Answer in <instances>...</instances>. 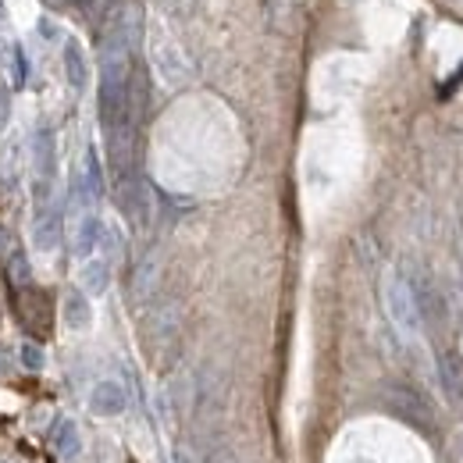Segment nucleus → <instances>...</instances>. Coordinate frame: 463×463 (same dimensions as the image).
I'll return each instance as SVG.
<instances>
[{
    "mask_svg": "<svg viewBox=\"0 0 463 463\" xmlns=\"http://www.w3.org/2000/svg\"><path fill=\"white\" fill-rule=\"evenodd\" d=\"M146 51H150V61H154V68L161 71L165 82L178 86V82L185 79V71H189V68H185V58H182L178 43L165 33L161 22H150V25H146Z\"/></svg>",
    "mask_w": 463,
    "mask_h": 463,
    "instance_id": "obj_1",
    "label": "nucleus"
},
{
    "mask_svg": "<svg viewBox=\"0 0 463 463\" xmlns=\"http://www.w3.org/2000/svg\"><path fill=\"white\" fill-rule=\"evenodd\" d=\"M14 307H18V317H22V325L29 332L47 335V328H51V296L47 292L22 286V292L14 296Z\"/></svg>",
    "mask_w": 463,
    "mask_h": 463,
    "instance_id": "obj_2",
    "label": "nucleus"
},
{
    "mask_svg": "<svg viewBox=\"0 0 463 463\" xmlns=\"http://www.w3.org/2000/svg\"><path fill=\"white\" fill-rule=\"evenodd\" d=\"M64 75H68V82H71V90H86V82H90V58H86V47L71 36V40H64Z\"/></svg>",
    "mask_w": 463,
    "mask_h": 463,
    "instance_id": "obj_3",
    "label": "nucleus"
},
{
    "mask_svg": "<svg viewBox=\"0 0 463 463\" xmlns=\"http://www.w3.org/2000/svg\"><path fill=\"white\" fill-rule=\"evenodd\" d=\"M125 406V392H121V385L115 382H100L97 389H93V396H90V410L93 413H104V417H111Z\"/></svg>",
    "mask_w": 463,
    "mask_h": 463,
    "instance_id": "obj_4",
    "label": "nucleus"
},
{
    "mask_svg": "<svg viewBox=\"0 0 463 463\" xmlns=\"http://www.w3.org/2000/svg\"><path fill=\"white\" fill-rule=\"evenodd\" d=\"M58 242H61L58 214H54V211H43V214L36 218V225H33V246L43 250V253H51Z\"/></svg>",
    "mask_w": 463,
    "mask_h": 463,
    "instance_id": "obj_5",
    "label": "nucleus"
},
{
    "mask_svg": "<svg viewBox=\"0 0 463 463\" xmlns=\"http://www.w3.org/2000/svg\"><path fill=\"white\" fill-rule=\"evenodd\" d=\"M61 314H64V325H68L71 332H82V328L90 325V317H93V314H90V303H86L82 292H68Z\"/></svg>",
    "mask_w": 463,
    "mask_h": 463,
    "instance_id": "obj_6",
    "label": "nucleus"
},
{
    "mask_svg": "<svg viewBox=\"0 0 463 463\" xmlns=\"http://www.w3.org/2000/svg\"><path fill=\"white\" fill-rule=\"evenodd\" d=\"M108 282H111V271H108L104 260H90L82 268V289L90 292V296H100V292L108 289Z\"/></svg>",
    "mask_w": 463,
    "mask_h": 463,
    "instance_id": "obj_7",
    "label": "nucleus"
},
{
    "mask_svg": "<svg viewBox=\"0 0 463 463\" xmlns=\"http://www.w3.org/2000/svg\"><path fill=\"white\" fill-rule=\"evenodd\" d=\"M33 154H36V172H40V175L54 172V136H51L47 128H43V132H36Z\"/></svg>",
    "mask_w": 463,
    "mask_h": 463,
    "instance_id": "obj_8",
    "label": "nucleus"
},
{
    "mask_svg": "<svg viewBox=\"0 0 463 463\" xmlns=\"http://www.w3.org/2000/svg\"><path fill=\"white\" fill-rule=\"evenodd\" d=\"M97 239H100V222L97 218H82L79 225H75V253H90L93 246H97Z\"/></svg>",
    "mask_w": 463,
    "mask_h": 463,
    "instance_id": "obj_9",
    "label": "nucleus"
},
{
    "mask_svg": "<svg viewBox=\"0 0 463 463\" xmlns=\"http://www.w3.org/2000/svg\"><path fill=\"white\" fill-rule=\"evenodd\" d=\"M54 442H58V449L64 457H71V453H79V435H75V424L71 420H61L58 435H54Z\"/></svg>",
    "mask_w": 463,
    "mask_h": 463,
    "instance_id": "obj_10",
    "label": "nucleus"
},
{
    "mask_svg": "<svg viewBox=\"0 0 463 463\" xmlns=\"http://www.w3.org/2000/svg\"><path fill=\"white\" fill-rule=\"evenodd\" d=\"M11 282H14V286H29V282H33V271H29L25 253H14V257H11Z\"/></svg>",
    "mask_w": 463,
    "mask_h": 463,
    "instance_id": "obj_11",
    "label": "nucleus"
},
{
    "mask_svg": "<svg viewBox=\"0 0 463 463\" xmlns=\"http://www.w3.org/2000/svg\"><path fill=\"white\" fill-rule=\"evenodd\" d=\"M22 353V364L29 367V371H40L43 364H47V356H43V349L36 346V343H25V346L18 349Z\"/></svg>",
    "mask_w": 463,
    "mask_h": 463,
    "instance_id": "obj_12",
    "label": "nucleus"
},
{
    "mask_svg": "<svg viewBox=\"0 0 463 463\" xmlns=\"http://www.w3.org/2000/svg\"><path fill=\"white\" fill-rule=\"evenodd\" d=\"M36 29H40V36H47V40H58V36H61L58 22H51V18H47V14H43V18H40V25H36Z\"/></svg>",
    "mask_w": 463,
    "mask_h": 463,
    "instance_id": "obj_13",
    "label": "nucleus"
},
{
    "mask_svg": "<svg viewBox=\"0 0 463 463\" xmlns=\"http://www.w3.org/2000/svg\"><path fill=\"white\" fill-rule=\"evenodd\" d=\"M11 54H14V43H11V40L4 36V29H0V64H7Z\"/></svg>",
    "mask_w": 463,
    "mask_h": 463,
    "instance_id": "obj_14",
    "label": "nucleus"
},
{
    "mask_svg": "<svg viewBox=\"0 0 463 463\" xmlns=\"http://www.w3.org/2000/svg\"><path fill=\"white\" fill-rule=\"evenodd\" d=\"M43 4H47L51 11H68V7L75 4V0H43Z\"/></svg>",
    "mask_w": 463,
    "mask_h": 463,
    "instance_id": "obj_15",
    "label": "nucleus"
},
{
    "mask_svg": "<svg viewBox=\"0 0 463 463\" xmlns=\"http://www.w3.org/2000/svg\"><path fill=\"white\" fill-rule=\"evenodd\" d=\"M4 121H7V93L0 90V125H4Z\"/></svg>",
    "mask_w": 463,
    "mask_h": 463,
    "instance_id": "obj_16",
    "label": "nucleus"
},
{
    "mask_svg": "<svg viewBox=\"0 0 463 463\" xmlns=\"http://www.w3.org/2000/svg\"><path fill=\"white\" fill-rule=\"evenodd\" d=\"M0 18H4V4H0Z\"/></svg>",
    "mask_w": 463,
    "mask_h": 463,
    "instance_id": "obj_17",
    "label": "nucleus"
}]
</instances>
